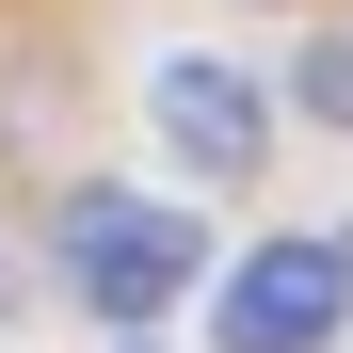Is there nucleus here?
<instances>
[{"label": "nucleus", "mask_w": 353, "mask_h": 353, "mask_svg": "<svg viewBox=\"0 0 353 353\" xmlns=\"http://www.w3.org/2000/svg\"><path fill=\"white\" fill-rule=\"evenodd\" d=\"M65 289H81L97 321H145V305L193 289V225L145 209V193H81V209H65Z\"/></svg>", "instance_id": "obj_1"}, {"label": "nucleus", "mask_w": 353, "mask_h": 353, "mask_svg": "<svg viewBox=\"0 0 353 353\" xmlns=\"http://www.w3.org/2000/svg\"><path fill=\"white\" fill-rule=\"evenodd\" d=\"M337 305H353V241H257L209 321H225V353H321Z\"/></svg>", "instance_id": "obj_2"}, {"label": "nucleus", "mask_w": 353, "mask_h": 353, "mask_svg": "<svg viewBox=\"0 0 353 353\" xmlns=\"http://www.w3.org/2000/svg\"><path fill=\"white\" fill-rule=\"evenodd\" d=\"M145 112H161V145L193 161V176H241V161L273 145V112H257V81H241V65H161V81H145Z\"/></svg>", "instance_id": "obj_3"}]
</instances>
